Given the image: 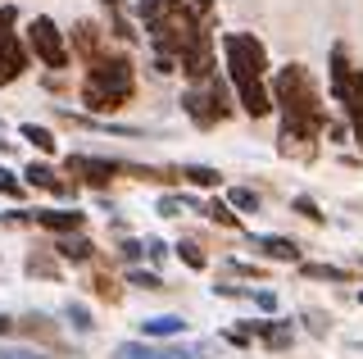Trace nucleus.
Segmentation results:
<instances>
[{"instance_id": "obj_27", "label": "nucleus", "mask_w": 363, "mask_h": 359, "mask_svg": "<svg viewBox=\"0 0 363 359\" xmlns=\"http://www.w3.org/2000/svg\"><path fill=\"white\" fill-rule=\"evenodd\" d=\"M64 323H73L77 332H91V328H96V319H91L86 305H77V300H68V305H64Z\"/></svg>"}, {"instance_id": "obj_28", "label": "nucleus", "mask_w": 363, "mask_h": 359, "mask_svg": "<svg viewBox=\"0 0 363 359\" xmlns=\"http://www.w3.org/2000/svg\"><path fill=\"white\" fill-rule=\"evenodd\" d=\"M177 260L186 264V268H204V264H209V255L200 250V241H177Z\"/></svg>"}, {"instance_id": "obj_15", "label": "nucleus", "mask_w": 363, "mask_h": 359, "mask_svg": "<svg viewBox=\"0 0 363 359\" xmlns=\"http://www.w3.org/2000/svg\"><path fill=\"white\" fill-rule=\"evenodd\" d=\"M113 359H204V350H177V346H145V341H128L113 350Z\"/></svg>"}, {"instance_id": "obj_1", "label": "nucleus", "mask_w": 363, "mask_h": 359, "mask_svg": "<svg viewBox=\"0 0 363 359\" xmlns=\"http://www.w3.org/2000/svg\"><path fill=\"white\" fill-rule=\"evenodd\" d=\"M272 105L281 109V145H313L327 132L323 92L304 64H281L272 77Z\"/></svg>"}, {"instance_id": "obj_24", "label": "nucleus", "mask_w": 363, "mask_h": 359, "mask_svg": "<svg viewBox=\"0 0 363 359\" xmlns=\"http://www.w3.org/2000/svg\"><path fill=\"white\" fill-rule=\"evenodd\" d=\"M18 137H28L41 155H55V132H50V128H41V123H23Z\"/></svg>"}, {"instance_id": "obj_22", "label": "nucleus", "mask_w": 363, "mask_h": 359, "mask_svg": "<svg viewBox=\"0 0 363 359\" xmlns=\"http://www.w3.org/2000/svg\"><path fill=\"white\" fill-rule=\"evenodd\" d=\"M227 205H232L236 214H259V205H264V200H259L255 187H232V192H227Z\"/></svg>"}, {"instance_id": "obj_32", "label": "nucleus", "mask_w": 363, "mask_h": 359, "mask_svg": "<svg viewBox=\"0 0 363 359\" xmlns=\"http://www.w3.org/2000/svg\"><path fill=\"white\" fill-rule=\"evenodd\" d=\"M291 209L300 219H309V223H323V209L313 205V196H291Z\"/></svg>"}, {"instance_id": "obj_13", "label": "nucleus", "mask_w": 363, "mask_h": 359, "mask_svg": "<svg viewBox=\"0 0 363 359\" xmlns=\"http://www.w3.org/2000/svg\"><path fill=\"white\" fill-rule=\"evenodd\" d=\"M32 223L45 232H55V237H68V232H82L86 214L82 209H32Z\"/></svg>"}, {"instance_id": "obj_10", "label": "nucleus", "mask_w": 363, "mask_h": 359, "mask_svg": "<svg viewBox=\"0 0 363 359\" xmlns=\"http://www.w3.org/2000/svg\"><path fill=\"white\" fill-rule=\"evenodd\" d=\"M354 64H350V55L345 46H332V55H327V92H332V100L340 109H345V100H350V87H354Z\"/></svg>"}, {"instance_id": "obj_38", "label": "nucleus", "mask_w": 363, "mask_h": 359, "mask_svg": "<svg viewBox=\"0 0 363 359\" xmlns=\"http://www.w3.org/2000/svg\"><path fill=\"white\" fill-rule=\"evenodd\" d=\"M145 255H150V260L159 264V260L168 255V245H164V241H155V237H145Z\"/></svg>"}, {"instance_id": "obj_7", "label": "nucleus", "mask_w": 363, "mask_h": 359, "mask_svg": "<svg viewBox=\"0 0 363 359\" xmlns=\"http://www.w3.org/2000/svg\"><path fill=\"white\" fill-rule=\"evenodd\" d=\"M64 173H73V182H86V187H109L113 177L123 173V164H113V160H96V155H68L64 160Z\"/></svg>"}, {"instance_id": "obj_8", "label": "nucleus", "mask_w": 363, "mask_h": 359, "mask_svg": "<svg viewBox=\"0 0 363 359\" xmlns=\"http://www.w3.org/2000/svg\"><path fill=\"white\" fill-rule=\"evenodd\" d=\"M23 182L32 187V192H45V196H55V200H68L77 192V182H68V177H60V168L55 164H45V160H32L28 168H23Z\"/></svg>"}, {"instance_id": "obj_19", "label": "nucleus", "mask_w": 363, "mask_h": 359, "mask_svg": "<svg viewBox=\"0 0 363 359\" xmlns=\"http://www.w3.org/2000/svg\"><path fill=\"white\" fill-rule=\"evenodd\" d=\"M345 118L354 128L359 150H363V73H354V87H350V100H345Z\"/></svg>"}, {"instance_id": "obj_25", "label": "nucleus", "mask_w": 363, "mask_h": 359, "mask_svg": "<svg viewBox=\"0 0 363 359\" xmlns=\"http://www.w3.org/2000/svg\"><path fill=\"white\" fill-rule=\"evenodd\" d=\"M28 273L32 277H45V282H60V264H55L50 255H37V250L28 255Z\"/></svg>"}, {"instance_id": "obj_29", "label": "nucleus", "mask_w": 363, "mask_h": 359, "mask_svg": "<svg viewBox=\"0 0 363 359\" xmlns=\"http://www.w3.org/2000/svg\"><path fill=\"white\" fill-rule=\"evenodd\" d=\"M182 209H204V205H196V200H186V196H159V214L164 219H177Z\"/></svg>"}, {"instance_id": "obj_41", "label": "nucleus", "mask_w": 363, "mask_h": 359, "mask_svg": "<svg viewBox=\"0 0 363 359\" xmlns=\"http://www.w3.org/2000/svg\"><path fill=\"white\" fill-rule=\"evenodd\" d=\"M23 223H32V214H5V228H23Z\"/></svg>"}, {"instance_id": "obj_18", "label": "nucleus", "mask_w": 363, "mask_h": 359, "mask_svg": "<svg viewBox=\"0 0 363 359\" xmlns=\"http://www.w3.org/2000/svg\"><path fill=\"white\" fill-rule=\"evenodd\" d=\"M186 332V319H177V314H155V319H141V336L150 341V336H159V341H168V336Z\"/></svg>"}, {"instance_id": "obj_4", "label": "nucleus", "mask_w": 363, "mask_h": 359, "mask_svg": "<svg viewBox=\"0 0 363 359\" xmlns=\"http://www.w3.org/2000/svg\"><path fill=\"white\" fill-rule=\"evenodd\" d=\"M182 114H186L196 128H218V123L232 114V96H227V82L218 73H209L204 82H191L182 92Z\"/></svg>"}, {"instance_id": "obj_21", "label": "nucleus", "mask_w": 363, "mask_h": 359, "mask_svg": "<svg viewBox=\"0 0 363 359\" xmlns=\"http://www.w3.org/2000/svg\"><path fill=\"white\" fill-rule=\"evenodd\" d=\"M304 277H313V282H354V273L350 268H336V264H300Z\"/></svg>"}, {"instance_id": "obj_42", "label": "nucleus", "mask_w": 363, "mask_h": 359, "mask_svg": "<svg viewBox=\"0 0 363 359\" xmlns=\"http://www.w3.org/2000/svg\"><path fill=\"white\" fill-rule=\"evenodd\" d=\"M9 332H18V323H14V319H5V314H0V336H9Z\"/></svg>"}, {"instance_id": "obj_31", "label": "nucleus", "mask_w": 363, "mask_h": 359, "mask_svg": "<svg viewBox=\"0 0 363 359\" xmlns=\"http://www.w3.org/2000/svg\"><path fill=\"white\" fill-rule=\"evenodd\" d=\"M128 282L145 287V291H164V277H159L155 268H132V273H128Z\"/></svg>"}, {"instance_id": "obj_9", "label": "nucleus", "mask_w": 363, "mask_h": 359, "mask_svg": "<svg viewBox=\"0 0 363 359\" xmlns=\"http://www.w3.org/2000/svg\"><path fill=\"white\" fill-rule=\"evenodd\" d=\"M68 50L77 55V60L86 64H96V60H105L109 55V46H105V28L100 23H91V18H82V23H73V41H68Z\"/></svg>"}, {"instance_id": "obj_43", "label": "nucleus", "mask_w": 363, "mask_h": 359, "mask_svg": "<svg viewBox=\"0 0 363 359\" xmlns=\"http://www.w3.org/2000/svg\"><path fill=\"white\" fill-rule=\"evenodd\" d=\"M100 5H109V14H113V9H123V0H100Z\"/></svg>"}, {"instance_id": "obj_45", "label": "nucleus", "mask_w": 363, "mask_h": 359, "mask_svg": "<svg viewBox=\"0 0 363 359\" xmlns=\"http://www.w3.org/2000/svg\"><path fill=\"white\" fill-rule=\"evenodd\" d=\"M359 300H363V291H359Z\"/></svg>"}, {"instance_id": "obj_14", "label": "nucleus", "mask_w": 363, "mask_h": 359, "mask_svg": "<svg viewBox=\"0 0 363 359\" xmlns=\"http://www.w3.org/2000/svg\"><path fill=\"white\" fill-rule=\"evenodd\" d=\"M50 250H55V260H64V264H91V260H96V241H91L86 232H68V237H55V241H50Z\"/></svg>"}, {"instance_id": "obj_44", "label": "nucleus", "mask_w": 363, "mask_h": 359, "mask_svg": "<svg viewBox=\"0 0 363 359\" xmlns=\"http://www.w3.org/2000/svg\"><path fill=\"white\" fill-rule=\"evenodd\" d=\"M0 155H9V141L5 137H0Z\"/></svg>"}, {"instance_id": "obj_3", "label": "nucleus", "mask_w": 363, "mask_h": 359, "mask_svg": "<svg viewBox=\"0 0 363 359\" xmlns=\"http://www.w3.org/2000/svg\"><path fill=\"white\" fill-rule=\"evenodd\" d=\"M223 60H227L232 87L264 82V73H268V46L255 32H223Z\"/></svg>"}, {"instance_id": "obj_37", "label": "nucleus", "mask_w": 363, "mask_h": 359, "mask_svg": "<svg viewBox=\"0 0 363 359\" xmlns=\"http://www.w3.org/2000/svg\"><path fill=\"white\" fill-rule=\"evenodd\" d=\"M323 137L332 141V145H340V141H350V137H345V123H327V132H323Z\"/></svg>"}, {"instance_id": "obj_17", "label": "nucleus", "mask_w": 363, "mask_h": 359, "mask_svg": "<svg viewBox=\"0 0 363 359\" xmlns=\"http://www.w3.org/2000/svg\"><path fill=\"white\" fill-rule=\"evenodd\" d=\"M18 332L32 336V341H41V346H60V328H55L45 314H28V319H18Z\"/></svg>"}, {"instance_id": "obj_23", "label": "nucleus", "mask_w": 363, "mask_h": 359, "mask_svg": "<svg viewBox=\"0 0 363 359\" xmlns=\"http://www.w3.org/2000/svg\"><path fill=\"white\" fill-rule=\"evenodd\" d=\"M200 214H204V219H213V223H223V228H232V232H236V228H241V214H236V209H232V205H227V200H218V196H213V200H209V205H204V209H200Z\"/></svg>"}, {"instance_id": "obj_36", "label": "nucleus", "mask_w": 363, "mask_h": 359, "mask_svg": "<svg viewBox=\"0 0 363 359\" xmlns=\"http://www.w3.org/2000/svg\"><path fill=\"white\" fill-rule=\"evenodd\" d=\"M213 296H232V300H245L250 291H245V287H232V282H213Z\"/></svg>"}, {"instance_id": "obj_34", "label": "nucleus", "mask_w": 363, "mask_h": 359, "mask_svg": "<svg viewBox=\"0 0 363 359\" xmlns=\"http://www.w3.org/2000/svg\"><path fill=\"white\" fill-rule=\"evenodd\" d=\"M250 300H255V305L264 309V314H272V309H277V291H250Z\"/></svg>"}, {"instance_id": "obj_30", "label": "nucleus", "mask_w": 363, "mask_h": 359, "mask_svg": "<svg viewBox=\"0 0 363 359\" xmlns=\"http://www.w3.org/2000/svg\"><path fill=\"white\" fill-rule=\"evenodd\" d=\"M23 192H28V182H23V177H14L9 168H0V196H9V200H23Z\"/></svg>"}, {"instance_id": "obj_33", "label": "nucleus", "mask_w": 363, "mask_h": 359, "mask_svg": "<svg viewBox=\"0 0 363 359\" xmlns=\"http://www.w3.org/2000/svg\"><path fill=\"white\" fill-rule=\"evenodd\" d=\"M227 273H236V277H255V282H264V268H259V264H241V260H227Z\"/></svg>"}, {"instance_id": "obj_16", "label": "nucleus", "mask_w": 363, "mask_h": 359, "mask_svg": "<svg viewBox=\"0 0 363 359\" xmlns=\"http://www.w3.org/2000/svg\"><path fill=\"white\" fill-rule=\"evenodd\" d=\"M255 255H264L272 264H300V245L291 237H255Z\"/></svg>"}, {"instance_id": "obj_39", "label": "nucleus", "mask_w": 363, "mask_h": 359, "mask_svg": "<svg viewBox=\"0 0 363 359\" xmlns=\"http://www.w3.org/2000/svg\"><path fill=\"white\" fill-rule=\"evenodd\" d=\"M0 359H45L37 350H9V346H0Z\"/></svg>"}, {"instance_id": "obj_12", "label": "nucleus", "mask_w": 363, "mask_h": 359, "mask_svg": "<svg viewBox=\"0 0 363 359\" xmlns=\"http://www.w3.org/2000/svg\"><path fill=\"white\" fill-rule=\"evenodd\" d=\"M177 64H182V73H186L191 82H204V77L213 73V32H204V37H200L186 55H182Z\"/></svg>"}, {"instance_id": "obj_26", "label": "nucleus", "mask_w": 363, "mask_h": 359, "mask_svg": "<svg viewBox=\"0 0 363 359\" xmlns=\"http://www.w3.org/2000/svg\"><path fill=\"white\" fill-rule=\"evenodd\" d=\"M91 291H96L100 300H109V305H118V300H123L118 277H109V273H96V277H91Z\"/></svg>"}, {"instance_id": "obj_5", "label": "nucleus", "mask_w": 363, "mask_h": 359, "mask_svg": "<svg viewBox=\"0 0 363 359\" xmlns=\"http://www.w3.org/2000/svg\"><path fill=\"white\" fill-rule=\"evenodd\" d=\"M28 55L37 64H45L50 73L68 69V41H64V32H60V23H55L50 14H37L28 23Z\"/></svg>"}, {"instance_id": "obj_35", "label": "nucleus", "mask_w": 363, "mask_h": 359, "mask_svg": "<svg viewBox=\"0 0 363 359\" xmlns=\"http://www.w3.org/2000/svg\"><path fill=\"white\" fill-rule=\"evenodd\" d=\"M304 319H309L304 328H309L313 336H327V332H332V319H323V314H304Z\"/></svg>"}, {"instance_id": "obj_20", "label": "nucleus", "mask_w": 363, "mask_h": 359, "mask_svg": "<svg viewBox=\"0 0 363 359\" xmlns=\"http://www.w3.org/2000/svg\"><path fill=\"white\" fill-rule=\"evenodd\" d=\"M182 182L213 192V187H223V173H218V168H209V164H182Z\"/></svg>"}, {"instance_id": "obj_11", "label": "nucleus", "mask_w": 363, "mask_h": 359, "mask_svg": "<svg viewBox=\"0 0 363 359\" xmlns=\"http://www.w3.org/2000/svg\"><path fill=\"white\" fill-rule=\"evenodd\" d=\"M250 328V336H259V341L268 346V350H291V341H295V323L291 319H250L245 323Z\"/></svg>"}, {"instance_id": "obj_40", "label": "nucleus", "mask_w": 363, "mask_h": 359, "mask_svg": "<svg viewBox=\"0 0 363 359\" xmlns=\"http://www.w3.org/2000/svg\"><path fill=\"white\" fill-rule=\"evenodd\" d=\"M118 250H123V255H128V260H141V255H145V241H123V245H118Z\"/></svg>"}, {"instance_id": "obj_6", "label": "nucleus", "mask_w": 363, "mask_h": 359, "mask_svg": "<svg viewBox=\"0 0 363 359\" xmlns=\"http://www.w3.org/2000/svg\"><path fill=\"white\" fill-rule=\"evenodd\" d=\"M14 23H18V9L14 5H0V87L18 82V77L28 73V64H32V55L18 41Z\"/></svg>"}, {"instance_id": "obj_2", "label": "nucleus", "mask_w": 363, "mask_h": 359, "mask_svg": "<svg viewBox=\"0 0 363 359\" xmlns=\"http://www.w3.org/2000/svg\"><path fill=\"white\" fill-rule=\"evenodd\" d=\"M77 96H82V105L91 114H113V109H123L128 100L136 96V69L128 55H105V60H96L82 77V87H77Z\"/></svg>"}]
</instances>
